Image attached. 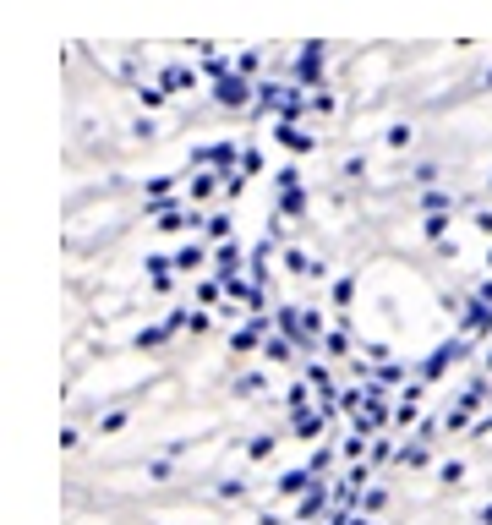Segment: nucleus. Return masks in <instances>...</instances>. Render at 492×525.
<instances>
[{
  "mask_svg": "<svg viewBox=\"0 0 492 525\" xmlns=\"http://www.w3.org/2000/svg\"><path fill=\"white\" fill-rule=\"evenodd\" d=\"M383 143H389V148H394V154H405V148H410V143H416V132H410V126L400 121V126H389V137H383Z\"/></svg>",
  "mask_w": 492,
  "mask_h": 525,
  "instance_id": "obj_14",
  "label": "nucleus"
},
{
  "mask_svg": "<svg viewBox=\"0 0 492 525\" xmlns=\"http://www.w3.org/2000/svg\"><path fill=\"white\" fill-rule=\"evenodd\" d=\"M236 72L241 77H257V72H263V50H241L236 55Z\"/></svg>",
  "mask_w": 492,
  "mask_h": 525,
  "instance_id": "obj_16",
  "label": "nucleus"
},
{
  "mask_svg": "<svg viewBox=\"0 0 492 525\" xmlns=\"http://www.w3.org/2000/svg\"><path fill=\"white\" fill-rule=\"evenodd\" d=\"M307 104H312V115H334L339 110V99L328 88H307Z\"/></svg>",
  "mask_w": 492,
  "mask_h": 525,
  "instance_id": "obj_12",
  "label": "nucleus"
},
{
  "mask_svg": "<svg viewBox=\"0 0 492 525\" xmlns=\"http://www.w3.org/2000/svg\"><path fill=\"white\" fill-rule=\"evenodd\" d=\"M241 170H246V175H257V170H263V154H257V148H246V159H241Z\"/></svg>",
  "mask_w": 492,
  "mask_h": 525,
  "instance_id": "obj_24",
  "label": "nucleus"
},
{
  "mask_svg": "<svg viewBox=\"0 0 492 525\" xmlns=\"http://www.w3.org/2000/svg\"><path fill=\"white\" fill-rule=\"evenodd\" d=\"M203 263H208V252L197 247V241H192V247H181V252H175V268H181V274H192V268H203Z\"/></svg>",
  "mask_w": 492,
  "mask_h": 525,
  "instance_id": "obj_11",
  "label": "nucleus"
},
{
  "mask_svg": "<svg viewBox=\"0 0 492 525\" xmlns=\"http://www.w3.org/2000/svg\"><path fill=\"white\" fill-rule=\"evenodd\" d=\"M345 175H350V181H356V175H367V159H361V154H350V159H345Z\"/></svg>",
  "mask_w": 492,
  "mask_h": 525,
  "instance_id": "obj_25",
  "label": "nucleus"
},
{
  "mask_svg": "<svg viewBox=\"0 0 492 525\" xmlns=\"http://www.w3.org/2000/svg\"><path fill=\"white\" fill-rule=\"evenodd\" d=\"M476 230H482V236L492 241V214H487V208H476Z\"/></svg>",
  "mask_w": 492,
  "mask_h": 525,
  "instance_id": "obj_27",
  "label": "nucleus"
},
{
  "mask_svg": "<svg viewBox=\"0 0 492 525\" xmlns=\"http://www.w3.org/2000/svg\"><path fill=\"white\" fill-rule=\"evenodd\" d=\"M203 236H208V241H236V219H230V214H214V219L203 225Z\"/></svg>",
  "mask_w": 492,
  "mask_h": 525,
  "instance_id": "obj_10",
  "label": "nucleus"
},
{
  "mask_svg": "<svg viewBox=\"0 0 492 525\" xmlns=\"http://www.w3.org/2000/svg\"><path fill=\"white\" fill-rule=\"evenodd\" d=\"M285 268H296V274H312V258H307V252H296V247H290V252H285Z\"/></svg>",
  "mask_w": 492,
  "mask_h": 525,
  "instance_id": "obj_22",
  "label": "nucleus"
},
{
  "mask_svg": "<svg viewBox=\"0 0 492 525\" xmlns=\"http://www.w3.org/2000/svg\"><path fill=\"white\" fill-rule=\"evenodd\" d=\"M476 296H482V301H492V279H482V285H476Z\"/></svg>",
  "mask_w": 492,
  "mask_h": 525,
  "instance_id": "obj_28",
  "label": "nucleus"
},
{
  "mask_svg": "<svg viewBox=\"0 0 492 525\" xmlns=\"http://www.w3.org/2000/svg\"><path fill=\"white\" fill-rule=\"evenodd\" d=\"M350 296H356V279H350V274L334 279V301H350Z\"/></svg>",
  "mask_w": 492,
  "mask_h": 525,
  "instance_id": "obj_23",
  "label": "nucleus"
},
{
  "mask_svg": "<svg viewBox=\"0 0 492 525\" xmlns=\"http://www.w3.org/2000/svg\"><path fill=\"white\" fill-rule=\"evenodd\" d=\"M214 104H219V110H230V115L252 110V104H257V88H252V77H241V72L219 77V83H214Z\"/></svg>",
  "mask_w": 492,
  "mask_h": 525,
  "instance_id": "obj_2",
  "label": "nucleus"
},
{
  "mask_svg": "<svg viewBox=\"0 0 492 525\" xmlns=\"http://www.w3.org/2000/svg\"><path fill=\"white\" fill-rule=\"evenodd\" d=\"M246 181H252L246 170H230V175H225V197H230V203H236V197L246 192Z\"/></svg>",
  "mask_w": 492,
  "mask_h": 525,
  "instance_id": "obj_20",
  "label": "nucleus"
},
{
  "mask_svg": "<svg viewBox=\"0 0 492 525\" xmlns=\"http://www.w3.org/2000/svg\"><path fill=\"white\" fill-rule=\"evenodd\" d=\"M460 323H465L471 334H487V329H492V301H482V296H476L471 307H465V318H460Z\"/></svg>",
  "mask_w": 492,
  "mask_h": 525,
  "instance_id": "obj_7",
  "label": "nucleus"
},
{
  "mask_svg": "<svg viewBox=\"0 0 492 525\" xmlns=\"http://www.w3.org/2000/svg\"><path fill=\"white\" fill-rule=\"evenodd\" d=\"M241 263H252V258H241L236 241H219V252H214V274H241Z\"/></svg>",
  "mask_w": 492,
  "mask_h": 525,
  "instance_id": "obj_6",
  "label": "nucleus"
},
{
  "mask_svg": "<svg viewBox=\"0 0 492 525\" xmlns=\"http://www.w3.org/2000/svg\"><path fill=\"white\" fill-rule=\"evenodd\" d=\"M214 329V318H208V312H186V334H208Z\"/></svg>",
  "mask_w": 492,
  "mask_h": 525,
  "instance_id": "obj_21",
  "label": "nucleus"
},
{
  "mask_svg": "<svg viewBox=\"0 0 492 525\" xmlns=\"http://www.w3.org/2000/svg\"><path fill=\"white\" fill-rule=\"evenodd\" d=\"M487 274H492V252H487Z\"/></svg>",
  "mask_w": 492,
  "mask_h": 525,
  "instance_id": "obj_29",
  "label": "nucleus"
},
{
  "mask_svg": "<svg viewBox=\"0 0 492 525\" xmlns=\"http://www.w3.org/2000/svg\"><path fill=\"white\" fill-rule=\"evenodd\" d=\"M175 192V175H148L143 181V197H170Z\"/></svg>",
  "mask_w": 492,
  "mask_h": 525,
  "instance_id": "obj_17",
  "label": "nucleus"
},
{
  "mask_svg": "<svg viewBox=\"0 0 492 525\" xmlns=\"http://www.w3.org/2000/svg\"><path fill=\"white\" fill-rule=\"evenodd\" d=\"M454 356H460V345H443V350H432V361H427V378H438V372L449 367Z\"/></svg>",
  "mask_w": 492,
  "mask_h": 525,
  "instance_id": "obj_18",
  "label": "nucleus"
},
{
  "mask_svg": "<svg viewBox=\"0 0 492 525\" xmlns=\"http://www.w3.org/2000/svg\"><path fill=\"white\" fill-rule=\"evenodd\" d=\"M323 77H328V44L323 39L301 44L296 66H290V83H296V88H323Z\"/></svg>",
  "mask_w": 492,
  "mask_h": 525,
  "instance_id": "obj_1",
  "label": "nucleus"
},
{
  "mask_svg": "<svg viewBox=\"0 0 492 525\" xmlns=\"http://www.w3.org/2000/svg\"><path fill=\"white\" fill-rule=\"evenodd\" d=\"M274 143L285 148V154H296V159L318 154V137H312V132H301L296 121H279V115H274Z\"/></svg>",
  "mask_w": 492,
  "mask_h": 525,
  "instance_id": "obj_3",
  "label": "nucleus"
},
{
  "mask_svg": "<svg viewBox=\"0 0 492 525\" xmlns=\"http://www.w3.org/2000/svg\"><path fill=\"white\" fill-rule=\"evenodd\" d=\"M137 104H143V110H164V104H170V88H137Z\"/></svg>",
  "mask_w": 492,
  "mask_h": 525,
  "instance_id": "obj_15",
  "label": "nucleus"
},
{
  "mask_svg": "<svg viewBox=\"0 0 492 525\" xmlns=\"http://www.w3.org/2000/svg\"><path fill=\"white\" fill-rule=\"evenodd\" d=\"M443 230H449V214H427V225H421V236H427L432 247H438V241H443Z\"/></svg>",
  "mask_w": 492,
  "mask_h": 525,
  "instance_id": "obj_19",
  "label": "nucleus"
},
{
  "mask_svg": "<svg viewBox=\"0 0 492 525\" xmlns=\"http://www.w3.org/2000/svg\"><path fill=\"white\" fill-rule=\"evenodd\" d=\"M186 197H192V203H214V197H225V175H219L214 165H203L192 181H186Z\"/></svg>",
  "mask_w": 492,
  "mask_h": 525,
  "instance_id": "obj_4",
  "label": "nucleus"
},
{
  "mask_svg": "<svg viewBox=\"0 0 492 525\" xmlns=\"http://www.w3.org/2000/svg\"><path fill=\"white\" fill-rule=\"evenodd\" d=\"M307 203H312V197H307V186H279L274 214H279V219H301V214H307Z\"/></svg>",
  "mask_w": 492,
  "mask_h": 525,
  "instance_id": "obj_5",
  "label": "nucleus"
},
{
  "mask_svg": "<svg viewBox=\"0 0 492 525\" xmlns=\"http://www.w3.org/2000/svg\"><path fill=\"white\" fill-rule=\"evenodd\" d=\"M230 72H236V66H230L225 55H214V50L203 55V77H214V83H219V77H230Z\"/></svg>",
  "mask_w": 492,
  "mask_h": 525,
  "instance_id": "obj_13",
  "label": "nucleus"
},
{
  "mask_svg": "<svg viewBox=\"0 0 492 525\" xmlns=\"http://www.w3.org/2000/svg\"><path fill=\"white\" fill-rule=\"evenodd\" d=\"M421 208H427V214H454V192H438V186H427V192H421Z\"/></svg>",
  "mask_w": 492,
  "mask_h": 525,
  "instance_id": "obj_9",
  "label": "nucleus"
},
{
  "mask_svg": "<svg viewBox=\"0 0 492 525\" xmlns=\"http://www.w3.org/2000/svg\"><path fill=\"white\" fill-rule=\"evenodd\" d=\"M274 181H279V186H301V170H296V165H285V170L274 175Z\"/></svg>",
  "mask_w": 492,
  "mask_h": 525,
  "instance_id": "obj_26",
  "label": "nucleus"
},
{
  "mask_svg": "<svg viewBox=\"0 0 492 525\" xmlns=\"http://www.w3.org/2000/svg\"><path fill=\"white\" fill-rule=\"evenodd\" d=\"M487 192H492V181H487Z\"/></svg>",
  "mask_w": 492,
  "mask_h": 525,
  "instance_id": "obj_30",
  "label": "nucleus"
},
{
  "mask_svg": "<svg viewBox=\"0 0 492 525\" xmlns=\"http://www.w3.org/2000/svg\"><path fill=\"white\" fill-rule=\"evenodd\" d=\"M192 83H197V77H192V66H164V77H159V88H170V93H192Z\"/></svg>",
  "mask_w": 492,
  "mask_h": 525,
  "instance_id": "obj_8",
  "label": "nucleus"
}]
</instances>
